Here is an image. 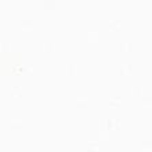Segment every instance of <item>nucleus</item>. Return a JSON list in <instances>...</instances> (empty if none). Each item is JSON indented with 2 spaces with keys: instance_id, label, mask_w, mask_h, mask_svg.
I'll return each mask as SVG.
<instances>
[]
</instances>
